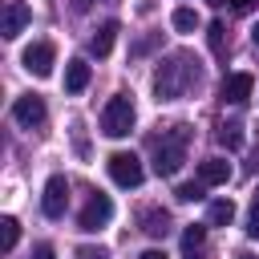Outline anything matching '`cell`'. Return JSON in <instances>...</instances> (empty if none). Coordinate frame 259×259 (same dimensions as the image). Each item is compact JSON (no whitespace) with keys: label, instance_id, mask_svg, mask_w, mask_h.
Here are the masks:
<instances>
[{"label":"cell","instance_id":"7c38bea8","mask_svg":"<svg viewBox=\"0 0 259 259\" xmlns=\"http://www.w3.org/2000/svg\"><path fill=\"white\" fill-rule=\"evenodd\" d=\"M138 227H142L150 239H162V235L170 231V214H166L162 206H146V210L138 214Z\"/></svg>","mask_w":259,"mask_h":259},{"label":"cell","instance_id":"9a60e30c","mask_svg":"<svg viewBox=\"0 0 259 259\" xmlns=\"http://www.w3.org/2000/svg\"><path fill=\"white\" fill-rule=\"evenodd\" d=\"M231 219H235V202H231V198H214L210 210H206V223H210V227H227Z\"/></svg>","mask_w":259,"mask_h":259},{"label":"cell","instance_id":"52a82bcc","mask_svg":"<svg viewBox=\"0 0 259 259\" xmlns=\"http://www.w3.org/2000/svg\"><path fill=\"white\" fill-rule=\"evenodd\" d=\"M65 206H69V178H65V174H53V178L45 182L40 210H45V219H61Z\"/></svg>","mask_w":259,"mask_h":259},{"label":"cell","instance_id":"d6986e66","mask_svg":"<svg viewBox=\"0 0 259 259\" xmlns=\"http://www.w3.org/2000/svg\"><path fill=\"white\" fill-rule=\"evenodd\" d=\"M206 40H210V49L223 57V53H227V24H223V20H210V28H206Z\"/></svg>","mask_w":259,"mask_h":259},{"label":"cell","instance_id":"4fadbf2b","mask_svg":"<svg viewBox=\"0 0 259 259\" xmlns=\"http://www.w3.org/2000/svg\"><path fill=\"white\" fill-rule=\"evenodd\" d=\"M113 40H117V20H105V24L89 36V53H93V57H109Z\"/></svg>","mask_w":259,"mask_h":259},{"label":"cell","instance_id":"30bf717a","mask_svg":"<svg viewBox=\"0 0 259 259\" xmlns=\"http://www.w3.org/2000/svg\"><path fill=\"white\" fill-rule=\"evenodd\" d=\"M28 20H32V8H28L24 0H8V4H4V24H0V32L12 40V36H20V32H24V24H28Z\"/></svg>","mask_w":259,"mask_h":259},{"label":"cell","instance_id":"7a4b0ae2","mask_svg":"<svg viewBox=\"0 0 259 259\" xmlns=\"http://www.w3.org/2000/svg\"><path fill=\"white\" fill-rule=\"evenodd\" d=\"M186 146H190V125H170L162 138H154V170L162 178L178 174V166L186 162Z\"/></svg>","mask_w":259,"mask_h":259},{"label":"cell","instance_id":"ac0fdd59","mask_svg":"<svg viewBox=\"0 0 259 259\" xmlns=\"http://www.w3.org/2000/svg\"><path fill=\"white\" fill-rule=\"evenodd\" d=\"M170 24H174L178 32H194V28H198V12H194V8H174Z\"/></svg>","mask_w":259,"mask_h":259},{"label":"cell","instance_id":"3957f363","mask_svg":"<svg viewBox=\"0 0 259 259\" xmlns=\"http://www.w3.org/2000/svg\"><path fill=\"white\" fill-rule=\"evenodd\" d=\"M134 101L125 97V93H117V97H109L105 101V109H101V134L105 138H125L130 130H134Z\"/></svg>","mask_w":259,"mask_h":259},{"label":"cell","instance_id":"cb8c5ba5","mask_svg":"<svg viewBox=\"0 0 259 259\" xmlns=\"http://www.w3.org/2000/svg\"><path fill=\"white\" fill-rule=\"evenodd\" d=\"M32 259H57V251H53V247H49V243H40V247H36V251H32Z\"/></svg>","mask_w":259,"mask_h":259},{"label":"cell","instance_id":"44dd1931","mask_svg":"<svg viewBox=\"0 0 259 259\" xmlns=\"http://www.w3.org/2000/svg\"><path fill=\"white\" fill-rule=\"evenodd\" d=\"M202 239H206V227H186V231H182V247H186V251H198Z\"/></svg>","mask_w":259,"mask_h":259},{"label":"cell","instance_id":"484cf974","mask_svg":"<svg viewBox=\"0 0 259 259\" xmlns=\"http://www.w3.org/2000/svg\"><path fill=\"white\" fill-rule=\"evenodd\" d=\"M142 259H166V255H162V251H146Z\"/></svg>","mask_w":259,"mask_h":259},{"label":"cell","instance_id":"9c48e42d","mask_svg":"<svg viewBox=\"0 0 259 259\" xmlns=\"http://www.w3.org/2000/svg\"><path fill=\"white\" fill-rule=\"evenodd\" d=\"M251 89H255V77H251V73H227L223 85H219L223 101H231V105H243V101L251 97Z\"/></svg>","mask_w":259,"mask_h":259},{"label":"cell","instance_id":"4316f807","mask_svg":"<svg viewBox=\"0 0 259 259\" xmlns=\"http://www.w3.org/2000/svg\"><path fill=\"white\" fill-rule=\"evenodd\" d=\"M235 259H255V255H247V251H239V255H235Z\"/></svg>","mask_w":259,"mask_h":259},{"label":"cell","instance_id":"277c9868","mask_svg":"<svg viewBox=\"0 0 259 259\" xmlns=\"http://www.w3.org/2000/svg\"><path fill=\"white\" fill-rule=\"evenodd\" d=\"M109 178H113L117 186H142L146 170H142L138 154H130V150H117V154H109Z\"/></svg>","mask_w":259,"mask_h":259},{"label":"cell","instance_id":"ba28073f","mask_svg":"<svg viewBox=\"0 0 259 259\" xmlns=\"http://www.w3.org/2000/svg\"><path fill=\"white\" fill-rule=\"evenodd\" d=\"M12 117H16L24 130L45 125V97H40V93H24V97H16V101H12Z\"/></svg>","mask_w":259,"mask_h":259},{"label":"cell","instance_id":"8fae6325","mask_svg":"<svg viewBox=\"0 0 259 259\" xmlns=\"http://www.w3.org/2000/svg\"><path fill=\"white\" fill-rule=\"evenodd\" d=\"M231 178V162L227 158H202L198 162V182L202 186H223Z\"/></svg>","mask_w":259,"mask_h":259},{"label":"cell","instance_id":"5b68a950","mask_svg":"<svg viewBox=\"0 0 259 259\" xmlns=\"http://www.w3.org/2000/svg\"><path fill=\"white\" fill-rule=\"evenodd\" d=\"M109 219H113V202H109V194H101V190H97V194H89V202H85V210H81L77 227L93 235V231H101Z\"/></svg>","mask_w":259,"mask_h":259},{"label":"cell","instance_id":"f546056e","mask_svg":"<svg viewBox=\"0 0 259 259\" xmlns=\"http://www.w3.org/2000/svg\"><path fill=\"white\" fill-rule=\"evenodd\" d=\"M186 259H198V255H194V251H190V255H186Z\"/></svg>","mask_w":259,"mask_h":259},{"label":"cell","instance_id":"7402d4cb","mask_svg":"<svg viewBox=\"0 0 259 259\" xmlns=\"http://www.w3.org/2000/svg\"><path fill=\"white\" fill-rule=\"evenodd\" d=\"M247 235H251V239H259V206H255V210H251V219H247Z\"/></svg>","mask_w":259,"mask_h":259},{"label":"cell","instance_id":"e0dca14e","mask_svg":"<svg viewBox=\"0 0 259 259\" xmlns=\"http://www.w3.org/2000/svg\"><path fill=\"white\" fill-rule=\"evenodd\" d=\"M16 239H20V223H16L12 214H4V219H0V247H4V251H12V247H16Z\"/></svg>","mask_w":259,"mask_h":259},{"label":"cell","instance_id":"83f0119b","mask_svg":"<svg viewBox=\"0 0 259 259\" xmlns=\"http://www.w3.org/2000/svg\"><path fill=\"white\" fill-rule=\"evenodd\" d=\"M251 36H255V45H259V24H255V32H251Z\"/></svg>","mask_w":259,"mask_h":259},{"label":"cell","instance_id":"ffe728a7","mask_svg":"<svg viewBox=\"0 0 259 259\" xmlns=\"http://www.w3.org/2000/svg\"><path fill=\"white\" fill-rule=\"evenodd\" d=\"M174 198H178V202H198V198H202V182H182V186L174 190Z\"/></svg>","mask_w":259,"mask_h":259},{"label":"cell","instance_id":"d4e9b609","mask_svg":"<svg viewBox=\"0 0 259 259\" xmlns=\"http://www.w3.org/2000/svg\"><path fill=\"white\" fill-rule=\"evenodd\" d=\"M255 4H259V0H231V8H235V12H251Z\"/></svg>","mask_w":259,"mask_h":259},{"label":"cell","instance_id":"8992f818","mask_svg":"<svg viewBox=\"0 0 259 259\" xmlns=\"http://www.w3.org/2000/svg\"><path fill=\"white\" fill-rule=\"evenodd\" d=\"M20 61H24V69H28V73L49 77V73H53V65H57V49H53V40H32V45L20 53Z\"/></svg>","mask_w":259,"mask_h":259},{"label":"cell","instance_id":"f1b7e54d","mask_svg":"<svg viewBox=\"0 0 259 259\" xmlns=\"http://www.w3.org/2000/svg\"><path fill=\"white\" fill-rule=\"evenodd\" d=\"M255 206H259V186H255Z\"/></svg>","mask_w":259,"mask_h":259},{"label":"cell","instance_id":"5bb4252c","mask_svg":"<svg viewBox=\"0 0 259 259\" xmlns=\"http://www.w3.org/2000/svg\"><path fill=\"white\" fill-rule=\"evenodd\" d=\"M89 85V65L85 61H69V69H65V93H81Z\"/></svg>","mask_w":259,"mask_h":259},{"label":"cell","instance_id":"2e32d148","mask_svg":"<svg viewBox=\"0 0 259 259\" xmlns=\"http://www.w3.org/2000/svg\"><path fill=\"white\" fill-rule=\"evenodd\" d=\"M214 138H219L227 150H239V146H243V125H239V121H219Z\"/></svg>","mask_w":259,"mask_h":259},{"label":"cell","instance_id":"6da1fadb","mask_svg":"<svg viewBox=\"0 0 259 259\" xmlns=\"http://www.w3.org/2000/svg\"><path fill=\"white\" fill-rule=\"evenodd\" d=\"M202 81V69H198V57L190 53H170L158 73H154V93L158 101H174V97H186L190 89H198Z\"/></svg>","mask_w":259,"mask_h":259},{"label":"cell","instance_id":"603a6c76","mask_svg":"<svg viewBox=\"0 0 259 259\" xmlns=\"http://www.w3.org/2000/svg\"><path fill=\"white\" fill-rule=\"evenodd\" d=\"M77 255H81V259H109V255H105V251H101V247H97V251H93V247H81V251H77Z\"/></svg>","mask_w":259,"mask_h":259}]
</instances>
